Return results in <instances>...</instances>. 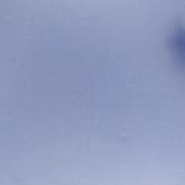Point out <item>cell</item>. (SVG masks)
Masks as SVG:
<instances>
[{
    "label": "cell",
    "mask_w": 185,
    "mask_h": 185,
    "mask_svg": "<svg viewBox=\"0 0 185 185\" xmlns=\"http://www.w3.org/2000/svg\"><path fill=\"white\" fill-rule=\"evenodd\" d=\"M169 56L175 68L185 74V26L175 25L168 35Z\"/></svg>",
    "instance_id": "6da1fadb"
}]
</instances>
